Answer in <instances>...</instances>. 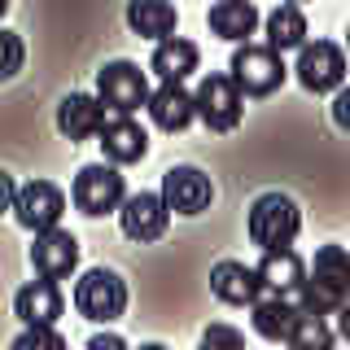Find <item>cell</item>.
Returning a JSON list of instances; mask_svg holds the SVG:
<instances>
[{"instance_id": "cell-26", "label": "cell", "mask_w": 350, "mask_h": 350, "mask_svg": "<svg viewBox=\"0 0 350 350\" xmlns=\"http://www.w3.org/2000/svg\"><path fill=\"white\" fill-rule=\"evenodd\" d=\"M14 346H18V350H31V346H49V350H62V346H66V337H62V333H57L53 324H27V328H22V333L14 337Z\"/></svg>"}, {"instance_id": "cell-11", "label": "cell", "mask_w": 350, "mask_h": 350, "mask_svg": "<svg viewBox=\"0 0 350 350\" xmlns=\"http://www.w3.org/2000/svg\"><path fill=\"white\" fill-rule=\"evenodd\" d=\"M167 202H162V193H131L118 202V224H123V232L131 241H158L167 232Z\"/></svg>"}, {"instance_id": "cell-14", "label": "cell", "mask_w": 350, "mask_h": 350, "mask_svg": "<svg viewBox=\"0 0 350 350\" xmlns=\"http://www.w3.org/2000/svg\"><path fill=\"white\" fill-rule=\"evenodd\" d=\"M145 109H149V118L158 123L162 131H184L193 123V92L184 88V79H162L153 92L145 96Z\"/></svg>"}, {"instance_id": "cell-8", "label": "cell", "mask_w": 350, "mask_h": 350, "mask_svg": "<svg viewBox=\"0 0 350 350\" xmlns=\"http://www.w3.org/2000/svg\"><path fill=\"white\" fill-rule=\"evenodd\" d=\"M298 83L306 92H337L346 83V53L333 40H315V44H298Z\"/></svg>"}, {"instance_id": "cell-6", "label": "cell", "mask_w": 350, "mask_h": 350, "mask_svg": "<svg viewBox=\"0 0 350 350\" xmlns=\"http://www.w3.org/2000/svg\"><path fill=\"white\" fill-rule=\"evenodd\" d=\"M149 96V79L136 62H109L96 70V101L114 114H136Z\"/></svg>"}, {"instance_id": "cell-24", "label": "cell", "mask_w": 350, "mask_h": 350, "mask_svg": "<svg viewBox=\"0 0 350 350\" xmlns=\"http://www.w3.org/2000/svg\"><path fill=\"white\" fill-rule=\"evenodd\" d=\"M284 346H293V350H315V346H333V333H328V324H324V315H315V311H298V320H293L289 328V337H284Z\"/></svg>"}, {"instance_id": "cell-31", "label": "cell", "mask_w": 350, "mask_h": 350, "mask_svg": "<svg viewBox=\"0 0 350 350\" xmlns=\"http://www.w3.org/2000/svg\"><path fill=\"white\" fill-rule=\"evenodd\" d=\"M9 14V0H0V18H5Z\"/></svg>"}, {"instance_id": "cell-27", "label": "cell", "mask_w": 350, "mask_h": 350, "mask_svg": "<svg viewBox=\"0 0 350 350\" xmlns=\"http://www.w3.org/2000/svg\"><path fill=\"white\" fill-rule=\"evenodd\" d=\"M245 337L237 333V328H224V324H215V328H206L202 333V346H241Z\"/></svg>"}, {"instance_id": "cell-29", "label": "cell", "mask_w": 350, "mask_h": 350, "mask_svg": "<svg viewBox=\"0 0 350 350\" xmlns=\"http://www.w3.org/2000/svg\"><path fill=\"white\" fill-rule=\"evenodd\" d=\"M88 346H92V350H105V346H109V350H118V346H123V337H114V333H96Z\"/></svg>"}, {"instance_id": "cell-4", "label": "cell", "mask_w": 350, "mask_h": 350, "mask_svg": "<svg viewBox=\"0 0 350 350\" xmlns=\"http://www.w3.org/2000/svg\"><path fill=\"white\" fill-rule=\"evenodd\" d=\"M228 79L241 88V96H271L284 83V62L276 49L267 44H241L232 53V66H228Z\"/></svg>"}, {"instance_id": "cell-22", "label": "cell", "mask_w": 350, "mask_h": 350, "mask_svg": "<svg viewBox=\"0 0 350 350\" xmlns=\"http://www.w3.org/2000/svg\"><path fill=\"white\" fill-rule=\"evenodd\" d=\"M197 62H202V53H197L193 40L167 36V40H158V49H153L149 70L158 75V79H189V75L197 70Z\"/></svg>"}, {"instance_id": "cell-5", "label": "cell", "mask_w": 350, "mask_h": 350, "mask_svg": "<svg viewBox=\"0 0 350 350\" xmlns=\"http://www.w3.org/2000/svg\"><path fill=\"white\" fill-rule=\"evenodd\" d=\"M193 114L211 131H232L241 123V114H245V96L228 75H206L193 92Z\"/></svg>"}, {"instance_id": "cell-3", "label": "cell", "mask_w": 350, "mask_h": 350, "mask_svg": "<svg viewBox=\"0 0 350 350\" xmlns=\"http://www.w3.org/2000/svg\"><path fill=\"white\" fill-rule=\"evenodd\" d=\"M75 311H79L83 320H92V324L118 320V315L127 311V284H123V276L109 271V267L83 271L79 284H75Z\"/></svg>"}, {"instance_id": "cell-9", "label": "cell", "mask_w": 350, "mask_h": 350, "mask_svg": "<svg viewBox=\"0 0 350 350\" xmlns=\"http://www.w3.org/2000/svg\"><path fill=\"white\" fill-rule=\"evenodd\" d=\"M9 211L18 215L22 228L44 232V228L62 224V215H66V193L57 189V184H49V180H31V184H22V189L14 193V206H9Z\"/></svg>"}, {"instance_id": "cell-21", "label": "cell", "mask_w": 350, "mask_h": 350, "mask_svg": "<svg viewBox=\"0 0 350 350\" xmlns=\"http://www.w3.org/2000/svg\"><path fill=\"white\" fill-rule=\"evenodd\" d=\"M258 280H262V289H271V293H293L298 289V280L306 276V262L293 254L289 245H280V250H262V262H258Z\"/></svg>"}, {"instance_id": "cell-18", "label": "cell", "mask_w": 350, "mask_h": 350, "mask_svg": "<svg viewBox=\"0 0 350 350\" xmlns=\"http://www.w3.org/2000/svg\"><path fill=\"white\" fill-rule=\"evenodd\" d=\"M250 320H254V333L258 337H267V342H284L289 337V328H293V320H298V306H293V298L289 293H271V298H258L250 302Z\"/></svg>"}, {"instance_id": "cell-23", "label": "cell", "mask_w": 350, "mask_h": 350, "mask_svg": "<svg viewBox=\"0 0 350 350\" xmlns=\"http://www.w3.org/2000/svg\"><path fill=\"white\" fill-rule=\"evenodd\" d=\"M298 44H306V18H302V9L298 5H276L267 14V49H276V53H289V49H298Z\"/></svg>"}, {"instance_id": "cell-17", "label": "cell", "mask_w": 350, "mask_h": 350, "mask_svg": "<svg viewBox=\"0 0 350 350\" xmlns=\"http://www.w3.org/2000/svg\"><path fill=\"white\" fill-rule=\"evenodd\" d=\"M105 123V105L88 92H70L57 105V131L66 140H92Z\"/></svg>"}, {"instance_id": "cell-28", "label": "cell", "mask_w": 350, "mask_h": 350, "mask_svg": "<svg viewBox=\"0 0 350 350\" xmlns=\"http://www.w3.org/2000/svg\"><path fill=\"white\" fill-rule=\"evenodd\" d=\"M14 193H18V184H14V175H5L0 171V215L14 206Z\"/></svg>"}, {"instance_id": "cell-12", "label": "cell", "mask_w": 350, "mask_h": 350, "mask_svg": "<svg viewBox=\"0 0 350 350\" xmlns=\"http://www.w3.org/2000/svg\"><path fill=\"white\" fill-rule=\"evenodd\" d=\"M211 197H215V189L197 167H171L162 175V202L175 215H202L211 206Z\"/></svg>"}, {"instance_id": "cell-13", "label": "cell", "mask_w": 350, "mask_h": 350, "mask_svg": "<svg viewBox=\"0 0 350 350\" xmlns=\"http://www.w3.org/2000/svg\"><path fill=\"white\" fill-rule=\"evenodd\" d=\"M96 136H101V149H105V158L114 162V167L140 162V158L149 153V131L140 127L131 114H114V118H105Z\"/></svg>"}, {"instance_id": "cell-20", "label": "cell", "mask_w": 350, "mask_h": 350, "mask_svg": "<svg viewBox=\"0 0 350 350\" xmlns=\"http://www.w3.org/2000/svg\"><path fill=\"white\" fill-rule=\"evenodd\" d=\"M175 22H180V14L171 0H127V27L153 44L175 36Z\"/></svg>"}, {"instance_id": "cell-7", "label": "cell", "mask_w": 350, "mask_h": 350, "mask_svg": "<svg viewBox=\"0 0 350 350\" xmlns=\"http://www.w3.org/2000/svg\"><path fill=\"white\" fill-rule=\"evenodd\" d=\"M127 197L123 189V175H118L114 162H96V167H83L79 175H75V189H70V202L79 206L83 215H92V219H101L109 211H118V202Z\"/></svg>"}, {"instance_id": "cell-19", "label": "cell", "mask_w": 350, "mask_h": 350, "mask_svg": "<svg viewBox=\"0 0 350 350\" xmlns=\"http://www.w3.org/2000/svg\"><path fill=\"white\" fill-rule=\"evenodd\" d=\"M211 31L219 40H232V44H245L250 36L258 31V9L250 0H215L211 5Z\"/></svg>"}, {"instance_id": "cell-15", "label": "cell", "mask_w": 350, "mask_h": 350, "mask_svg": "<svg viewBox=\"0 0 350 350\" xmlns=\"http://www.w3.org/2000/svg\"><path fill=\"white\" fill-rule=\"evenodd\" d=\"M62 311H66V298H62L57 280L40 276V280L22 284V289L14 293V315L22 324H57Z\"/></svg>"}, {"instance_id": "cell-1", "label": "cell", "mask_w": 350, "mask_h": 350, "mask_svg": "<svg viewBox=\"0 0 350 350\" xmlns=\"http://www.w3.org/2000/svg\"><path fill=\"white\" fill-rule=\"evenodd\" d=\"M289 298H293L298 311L337 315L350 298V254L342 245H324L311 262V276H302Z\"/></svg>"}, {"instance_id": "cell-32", "label": "cell", "mask_w": 350, "mask_h": 350, "mask_svg": "<svg viewBox=\"0 0 350 350\" xmlns=\"http://www.w3.org/2000/svg\"><path fill=\"white\" fill-rule=\"evenodd\" d=\"M289 5H302V0H289Z\"/></svg>"}, {"instance_id": "cell-25", "label": "cell", "mask_w": 350, "mask_h": 350, "mask_svg": "<svg viewBox=\"0 0 350 350\" xmlns=\"http://www.w3.org/2000/svg\"><path fill=\"white\" fill-rule=\"evenodd\" d=\"M22 62H27V49H22V40L14 36V31L0 27V79H14V75L22 70Z\"/></svg>"}, {"instance_id": "cell-10", "label": "cell", "mask_w": 350, "mask_h": 350, "mask_svg": "<svg viewBox=\"0 0 350 350\" xmlns=\"http://www.w3.org/2000/svg\"><path fill=\"white\" fill-rule=\"evenodd\" d=\"M31 267H36V276H44V280H66L75 267H79V241H75V232H66L62 224L36 232Z\"/></svg>"}, {"instance_id": "cell-16", "label": "cell", "mask_w": 350, "mask_h": 350, "mask_svg": "<svg viewBox=\"0 0 350 350\" xmlns=\"http://www.w3.org/2000/svg\"><path fill=\"white\" fill-rule=\"evenodd\" d=\"M211 289H215V298L228 302V306H250L262 293V280H258L254 267H245V262H237V258H224V262L211 267Z\"/></svg>"}, {"instance_id": "cell-30", "label": "cell", "mask_w": 350, "mask_h": 350, "mask_svg": "<svg viewBox=\"0 0 350 350\" xmlns=\"http://www.w3.org/2000/svg\"><path fill=\"white\" fill-rule=\"evenodd\" d=\"M346 105H350V92L337 88V123H342V127H346Z\"/></svg>"}, {"instance_id": "cell-2", "label": "cell", "mask_w": 350, "mask_h": 350, "mask_svg": "<svg viewBox=\"0 0 350 350\" xmlns=\"http://www.w3.org/2000/svg\"><path fill=\"white\" fill-rule=\"evenodd\" d=\"M298 228H302V211H298L293 197H284V193L254 197V206H250V241H254L258 250L293 245Z\"/></svg>"}]
</instances>
